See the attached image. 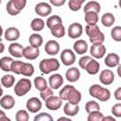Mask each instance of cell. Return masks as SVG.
Listing matches in <instances>:
<instances>
[{
  "label": "cell",
  "mask_w": 121,
  "mask_h": 121,
  "mask_svg": "<svg viewBox=\"0 0 121 121\" xmlns=\"http://www.w3.org/2000/svg\"><path fill=\"white\" fill-rule=\"evenodd\" d=\"M60 68V61L54 57H49V59H43L39 63V70L42 74H52L57 71Z\"/></svg>",
  "instance_id": "cell-1"
},
{
  "label": "cell",
  "mask_w": 121,
  "mask_h": 121,
  "mask_svg": "<svg viewBox=\"0 0 121 121\" xmlns=\"http://www.w3.org/2000/svg\"><path fill=\"white\" fill-rule=\"evenodd\" d=\"M31 88H32V82L28 78H22L14 85V92L17 96H24L31 91Z\"/></svg>",
  "instance_id": "cell-2"
},
{
  "label": "cell",
  "mask_w": 121,
  "mask_h": 121,
  "mask_svg": "<svg viewBox=\"0 0 121 121\" xmlns=\"http://www.w3.org/2000/svg\"><path fill=\"white\" fill-rule=\"evenodd\" d=\"M60 59H61V63L64 65H73L74 63H75V60H77L75 53H74V50H71V49H64L60 54Z\"/></svg>",
  "instance_id": "cell-3"
},
{
  "label": "cell",
  "mask_w": 121,
  "mask_h": 121,
  "mask_svg": "<svg viewBox=\"0 0 121 121\" xmlns=\"http://www.w3.org/2000/svg\"><path fill=\"white\" fill-rule=\"evenodd\" d=\"M67 34H68V36L71 38V39H78V38L84 34V26L79 24V22H73V24L68 26Z\"/></svg>",
  "instance_id": "cell-4"
},
{
  "label": "cell",
  "mask_w": 121,
  "mask_h": 121,
  "mask_svg": "<svg viewBox=\"0 0 121 121\" xmlns=\"http://www.w3.org/2000/svg\"><path fill=\"white\" fill-rule=\"evenodd\" d=\"M106 56V46L103 45V43H100V45H92L91 46V57L92 59H102V57H104Z\"/></svg>",
  "instance_id": "cell-5"
},
{
  "label": "cell",
  "mask_w": 121,
  "mask_h": 121,
  "mask_svg": "<svg viewBox=\"0 0 121 121\" xmlns=\"http://www.w3.org/2000/svg\"><path fill=\"white\" fill-rule=\"evenodd\" d=\"M49 88L50 89H59V88H61L63 86V84H64V78H63V75H60V74H52L50 77H49Z\"/></svg>",
  "instance_id": "cell-6"
},
{
  "label": "cell",
  "mask_w": 121,
  "mask_h": 121,
  "mask_svg": "<svg viewBox=\"0 0 121 121\" xmlns=\"http://www.w3.org/2000/svg\"><path fill=\"white\" fill-rule=\"evenodd\" d=\"M42 109V100L38 97H31L26 102V111L29 113H39V110Z\"/></svg>",
  "instance_id": "cell-7"
},
{
  "label": "cell",
  "mask_w": 121,
  "mask_h": 121,
  "mask_svg": "<svg viewBox=\"0 0 121 121\" xmlns=\"http://www.w3.org/2000/svg\"><path fill=\"white\" fill-rule=\"evenodd\" d=\"M81 97H82L81 92H79L78 89H75L74 86H71L68 95H67V97H65V102H68V103H71V104H79Z\"/></svg>",
  "instance_id": "cell-8"
},
{
  "label": "cell",
  "mask_w": 121,
  "mask_h": 121,
  "mask_svg": "<svg viewBox=\"0 0 121 121\" xmlns=\"http://www.w3.org/2000/svg\"><path fill=\"white\" fill-rule=\"evenodd\" d=\"M45 104H46V107H48L49 110L56 111V110H59L61 106H63V100H61L59 96H54V95H53V96H50L48 100L45 102Z\"/></svg>",
  "instance_id": "cell-9"
},
{
  "label": "cell",
  "mask_w": 121,
  "mask_h": 121,
  "mask_svg": "<svg viewBox=\"0 0 121 121\" xmlns=\"http://www.w3.org/2000/svg\"><path fill=\"white\" fill-rule=\"evenodd\" d=\"M35 13L39 17H48L52 13V6L48 3H38L35 6Z\"/></svg>",
  "instance_id": "cell-10"
},
{
  "label": "cell",
  "mask_w": 121,
  "mask_h": 121,
  "mask_svg": "<svg viewBox=\"0 0 121 121\" xmlns=\"http://www.w3.org/2000/svg\"><path fill=\"white\" fill-rule=\"evenodd\" d=\"M99 79H100V82L103 85H111L114 82V73L111 71V70H103V71H100V77H99Z\"/></svg>",
  "instance_id": "cell-11"
},
{
  "label": "cell",
  "mask_w": 121,
  "mask_h": 121,
  "mask_svg": "<svg viewBox=\"0 0 121 121\" xmlns=\"http://www.w3.org/2000/svg\"><path fill=\"white\" fill-rule=\"evenodd\" d=\"M20 29L18 28H15V26H10V28H7L6 31H4V38H6V40H9V42H15V40H18V38H20Z\"/></svg>",
  "instance_id": "cell-12"
},
{
  "label": "cell",
  "mask_w": 121,
  "mask_h": 121,
  "mask_svg": "<svg viewBox=\"0 0 121 121\" xmlns=\"http://www.w3.org/2000/svg\"><path fill=\"white\" fill-rule=\"evenodd\" d=\"M45 50H46L48 54H50L53 57V56H56L60 52V43L57 40H49V42H46V45H45Z\"/></svg>",
  "instance_id": "cell-13"
},
{
  "label": "cell",
  "mask_w": 121,
  "mask_h": 121,
  "mask_svg": "<svg viewBox=\"0 0 121 121\" xmlns=\"http://www.w3.org/2000/svg\"><path fill=\"white\" fill-rule=\"evenodd\" d=\"M22 56L28 60H35L39 57V48H34V46H26L24 48Z\"/></svg>",
  "instance_id": "cell-14"
},
{
  "label": "cell",
  "mask_w": 121,
  "mask_h": 121,
  "mask_svg": "<svg viewBox=\"0 0 121 121\" xmlns=\"http://www.w3.org/2000/svg\"><path fill=\"white\" fill-rule=\"evenodd\" d=\"M14 104H15V99L11 95H6V96L0 97V106H1V109L10 110L14 107Z\"/></svg>",
  "instance_id": "cell-15"
},
{
  "label": "cell",
  "mask_w": 121,
  "mask_h": 121,
  "mask_svg": "<svg viewBox=\"0 0 121 121\" xmlns=\"http://www.w3.org/2000/svg\"><path fill=\"white\" fill-rule=\"evenodd\" d=\"M104 64H106L109 68L117 67V65L120 64V57H118V54L110 53V54H107V56H104Z\"/></svg>",
  "instance_id": "cell-16"
},
{
  "label": "cell",
  "mask_w": 121,
  "mask_h": 121,
  "mask_svg": "<svg viewBox=\"0 0 121 121\" xmlns=\"http://www.w3.org/2000/svg\"><path fill=\"white\" fill-rule=\"evenodd\" d=\"M79 77H81V73H79V70H78L77 67H70V68L65 71V78H67V81H70V82H77V81L79 79Z\"/></svg>",
  "instance_id": "cell-17"
},
{
  "label": "cell",
  "mask_w": 121,
  "mask_h": 121,
  "mask_svg": "<svg viewBox=\"0 0 121 121\" xmlns=\"http://www.w3.org/2000/svg\"><path fill=\"white\" fill-rule=\"evenodd\" d=\"M85 70H86V73L91 74V75H96L99 73V70H100V64H99V61L95 60V59H91L89 63L86 64V67H85Z\"/></svg>",
  "instance_id": "cell-18"
},
{
  "label": "cell",
  "mask_w": 121,
  "mask_h": 121,
  "mask_svg": "<svg viewBox=\"0 0 121 121\" xmlns=\"http://www.w3.org/2000/svg\"><path fill=\"white\" fill-rule=\"evenodd\" d=\"M88 52V43L82 40V39H78L75 40L74 43V53H78V54H85Z\"/></svg>",
  "instance_id": "cell-19"
},
{
  "label": "cell",
  "mask_w": 121,
  "mask_h": 121,
  "mask_svg": "<svg viewBox=\"0 0 121 121\" xmlns=\"http://www.w3.org/2000/svg\"><path fill=\"white\" fill-rule=\"evenodd\" d=\"M79 111V104H71V103H65L64 104V113L67 117H73V116H77Z\"/></svg>",
  "instance_id": "cell-20"
},
{
  "label": "cell",
  "mask_w": 121,
  "mask_h": 121,
  "mask_svg": "<svg viewBox=\"0 0 121 121\" xmlns=\"http://www.w3.org/2000/svg\"><path fill=\"white\" fill-rule=\"evenodd\" d=\"M9 52L13 57L18 59V57H22V52H24V48L20 45V43H11L10 48H9Z\"/></svg>",
  "instance_id": "cell-21"
},
{
  "label": "cell",
  "mask_w": 121,
  "mask_h": 121,
  "mask_svg": "<svg viewBox=\"0 0 121 121\" xmlns=\"http://www.w3.org/2000/svg\"><path fill=\"white\" fill-rule=\"evenodd\" d=\"M100 22H102L103 26H111V25L116 22V17L111 13H104L102 15V18H100Z\"/></svg>",
  "instance_id": "cell-22"
},
{
  "label": "cell",
  "mask_w": 121,
  "mask_h": 121,
  "mask_svg": "<svg viewBox=\"0 0 121 121\" xmlns=\"http://www.w3.org/2000/svg\"><path fill=\"white\" fill-rule=\"evenodd\" d=\"M13 59L11 57H9V56H4V57H1L0 59V70H3V71H11V64H13Z\"/></svg>",
  "instance_id": "cell-23"
},
{
  "label": "cell",
  "mask_w": 121,
  "mask_h": 121,
  "mask_svg": "<svg viewBox=\"0 0 121 121\" xmlns=\"http://www.w3.org/2000/svg\"><path fill=\"white\" fill-rule=\"evenodd\" d=\"M34 85H35V88H36L39 92H42V91H45V89L49 88L48 81H46L43 77H36V78L34 79Z\"/></svg>",
  "instance_id": "cell-24"
},
{
  "label": "cell",
  "mask_w": 121,
  "mask_h": 121,
  "mask_svg": "<svg viewBox=\"0 0 121 121\" xmlns=\"http://www.w3.org/2000/svg\"><path fill=\"white\" fill-rule=\"evenodd\" d=\"M97 21H99V13H85V22L88 25H96Z\"/></svg>",
  "instance_id": "cell-25"
},
{
  "label": "cell",
  "mask_w": 121,
  "mask_h": 121,
  "mask_svg": "<svg viewBox=\"0 0 121 121\" xmlns=\"http://www.w3.org/2000/svg\"><path fill=\"white\" fill-rule=\"evenodd\" d=\"M43 45V38L39 34H32L29 36V46H34V48H40Z\"/></svg>",
  "instance_id": "cell-26"
},
{
  "label": "cell",
  "mask_w": 121,
  "mask_h": 121,
  "mask_svg": "<svg viewBox=\"0 0 121 121\" xmlns=\"http://www.w3.org/2000/svg\"><path fill=\"white\" fill-rule=\"evenodd\" d=\"M50 34L54 38H63L65 35V28H64L63 24H59V25H56V26H53V28L50 29Z\"/></svg>",
  "instance_id": "cell-27"
},
{
  "label": "cell",
  "mask_w": 121,
  "mask_h": 121,
  "mask_svg": "<svg viewBox=\"0 0 121 121\" xmlns=\"http://www.w3.org/2000/svg\"><path fill=\"white\" fill-rule=\"evenodd\" d=\"M84 11L85 13H89V11H93V13H99L100 11V4L95 1V0H91L89 3H86L84 6Z\"/></svg>",
  "instance_id": "cell-28"
},
{
  "label": "cell",
  "mask_w": 121,
  "mask_h": 121,
  "mask_svg": "<svg viewBox=\"0 0 121 121\" xmlns=\"http://www.w3.org/2000/svg\"><path fill=\"white\" fill-rule=\"evenodd\" d=\"M14 85H15V77L9 75V74H6V75L1 77V86H4V88H11Z\"/></svg>",
  "instance_id": "cell-29"
},
{
  "label": "cell",
  "mask_w": 121,
  "mask_h": 121,
  "mask_svg": "<svg viewBox=\"0 0 121 121\" xmlns=\"http://www.w3.org/2000/svg\"><path fill=\"white\" fill-rule=\"evenodd\" d=\"M31 28H32V31H35V32H40V31L45 28V21H43L42 18H34V20L31 21Z\"/></svg>",
  "instance_id": "cell-30"
},
{
  "label": "cell",
  "mask_w": 121,
  "mask_h": 121,
  "mask_svg": "<svg viewBox=\"0 0 121 121\" xmlns=\"http://www.w3.org/2000/svg\"><path fill=\"white\" fill-rule=\"evenodd\" d=\"M99 32H100V29H99L97 25H86V28H85V34L89 36V39L93 38V36H96Z\"/></svg>",
  "instance_id": "cell-31"
},
{
  "label": "cell",
  "mask_w": 121,
  "mask_h": 121,
  "mask_svg": "<svg viewBox=\"0 0 121 121\" xmlns=\"http://www.w3.org/2000/svg\"><path fill=\"white\" fill-rule=\"evenodd\" d=\"M59 24H63V22H61V17L60 15H50V17L48 18V21H46V25H48L50 29H52L53 26L59 25Z\"/></svg>",
  "instance_id": "cell-32"
},
{
  "label": "cell",
  "mask_w": 121,
  "mask_h": 121,
  "mask_svg": "<svg viewBox=\"0 0 121 121\" xmlns=\"http://www.w3.org/2000/svg\"><path fill=\"white\" fill-rule=\"evenodd\" d=\"M84 3L85 0H68V7L71 11H78V10H81Z\"/></svg>",
  "instance_id": "cell-33"
},
{
  "label": "cell",
  "mask_w": 121,
  "mask_h": 121,
  "mask_svg": "<svg viewBox=\"0 0 121 121\" xmlns=\"http://www.w3.org/2000/svg\"><path fill=\"white\" fill-rule=\"evenodd\" d=\"M34 71H35V68H34L32 64H29V63H24V64H22L21 74H22L24 77H31V75H34Z\"/></svg>",
  "instance_id": "cell-34"
},
{
  "label": "cell",
  "mask_w": 121,
  "mask_h": 121,
  "mask_svg": "<svg viewBox=\"0 0 121 121\" xmlns=\"http://www.w3.org/2000/svg\"><path fill=\"white\" fill-rule=\"evenodd\" d=\"M85 110L88 111V114L89 113H93V111H99V103H97L96 100H89L86 104H85Z\"/></svg>",
  "instance_id": "cell-35"
},
{
  "label": "cell",
  "mask_w": 121,
  "mask_h": 121,
  "mask_svg": "<svg viewBox=\"0 0 121 121\" xmlns=\"http://www.w3.org/2000/svg\"><path fill=\"white\" fill-rule=\"evenodd\" d=\"M102 89H103V86H100V85H92L91 88H89V95L92 97H95V99H97V96L100 95V92H102Z\"/></svg>",
  "instance_id": "cell-36"
},
{
  "label": "cell",
  "mask_w": 121,
  "mask_h": 121,
  "mask_svg": "<svg viewBox=\"0 0 121 121\" xmlns=\"http://www.w3.org/2000/svg\"><path fill=\"white\" fill-rule=\"evenodd\" d=\"M103 114H102V111L99 110V111H93V113H89L88 114V121H103Z\"/></svg>",
  "instance_id": "cell-37"
},
{
  "label": "cell",
  "mask_w": 121,
  "mask_h": 121,
  "mask_svg": "<svg viewBox=\"0 0 121 121\" xmlns=\"http://www.w3.org/2000/svg\"><path fill=\"white\" fill-rule=\"evenodd\" d=\"M22 61H18V60H15V61H13V64H11V73L13 74H21V70H22Z\"/></svg>",
  "instance_id": "cell-38"
},
{
  "label": "cell",
  "mask_w": 121,
  "mask_h": 121,
  "mask_svg": "<svg viewBox=\"0 0 121 121\" xmlns=\"http://www.w3.org/2000/svg\"><path fill=\"white\" fill-rule=\"evenodd\" d=\"M28 120H29V114H28L26 110H20V111H17V114H15V121H28Z\"/></svg>",
  "instance_id": "cell-39"
},
{
  "label": "cell",
  "mask_w": 121,
  "mask_h": 121,
  "mask_svg": "<svg viewBox=\"0 0 121 121\" xmlns=\"http://www.w3.org/2000/svg\"><path fill=\"white\" fill-rule=\"evenodd\" d=\"M111 39L116 42H121V26H114L111 29Z\"/></svg>",
  "instance_id": "cell-40"
},
{
  "label": "cell",
  "mask_w": 121,
  "mask_h": 121,
  "mask_svg": "<svg viewBox=\"0 0 121 121\" xmlns=\"http://www.w3.org/2000/svg\"><path fill=\"white\" fill-rule=\"evenodd\" d=\"M103 42H104V34H103L102 31L97 34L96 36L91 38V43H92V45H100V43H103Z\"/></svg>",
  "instance_id": "cell-41"
},
{
  "label": "cell",
  "mask_w": 121,
  "mask_h": 121,
  "mask_svg": "<svg viewBox=\"0 0 121 121\" xmlns=\"http://www.w3.org/2000/svg\"><path fill=\"white\" fill-rule=\"evenodd\" d=\"M34 121H53V117L48 113H39L35 116Z\"/></svg>",
  "instance_id": "cell-42"
},
{
  "label": "cell",
  "mask_w": 121,
  "mask_h": 121,
  "mask_svg": "<svg viewBox=\"0 0 121 121\" xmlns=\"http://www.w3.org/2000/svg\"><path fill=\"white\" fill-rule=\"evenodd\" d=\"M109 99H110V91L107 88H103L102 92H100V95L97 96V100H100V102H107Z\"/></svg>",
  "instance_id": "cell-43"
},
{
  "label": "cell",
  "mask_w": 121,
  "mask_h": 121,
  "mask_svg": "<svg viewBox=\"0 0 121 121\" xmlns=\"http://www.w3.org/2000/svg\"><path fill=\"white\" fill-rule=\"evenodd\" d=\"M11 1H13V4H14V7L20 13L22 11L25 9V6H26V0H11Z\"/></svg>",
  "instance_id": "cell-44"
},
{
  "label": "cell",
  "mask_w": 121,
  "mask_h": 121,
  "mask_svg": "<svg viewBox=\"0 0 121 121\" xmlns=\"http://www.w3.org/2000/svg\"><path fill=\"white\" fill-rule=\"evenodd\" d=\"M6 9H7V13L10 14V15H18L20 14V11L14 7V4H13V1L10 0L9 3H7V6H6Z\"/></svg>",
  "instance_id": "cell-45"
},
{
  "label": "cell",
  "mask_w": 121,
  "mask_h": 121,
  "mask_svg": "<svg viewBox=\"0 0 121 121\" xmlns=\"http://www.w3.org/2000/svg\"><path fill=\"white\" fill-rule=\"evenodd\" d=\"M50 96H53V89H50V88H48V89H45V91L40 92V99H43L45 102H46Z\"/></svg>",
  "instance_id": "cell-46"
},
{
  "label": "cell",
  "mask_w": 121,
  "mask_h": 121,
  "mask_svg": "<svg viewBox=\"0 0 121 121\" xmlns=\"http://www.w3.org/2000/svg\"><path fill=\"white\" fill-rule=\"evenodd\" d=\"M113 117H121V103H116L111 109Z\"/></svg>",
  "instance_id": "cell-47"
},
{
  "label": "cell",
  "mask_w": 121,
  "mask_h": 121,
  "mask_svg": "<svg viewBox=\"0 0 121 121\" xmlns=\"http://www.w3.org/2000/svg\"><path fill=\"white\" fill-rule=\"evenodd\" d=\"M91 59H92L91 56H82V57L79 59V67H81V68H85V67H86V64L89 63Z\"/></svg>",
  "instance_id": "cell-48"
},
{
  "label": "cell",
  "mask_w": 121,
  "mask_h": 121,
  "mask_svg": "<svg viewBox=\"0 0 121 121\" xmlns=\"http://www.w3.org/2000/svg\"><path fill=\"white\" fill-rule=\"evenodd\" d=\"M67 0H50V6H56V7H60L63 4H65Z\"/></svg>",
  "instance_id": "cell-49"
},
{
  "label": "cell",
  "mask_w": 121,
  "mask_h": 121,
  "mask_svg": "<svg viewBox=\"0 0 121 121\" xmlns=\"http://www.w3.org/2000/svg\"><path fill=\"white\" fill-rule=\"evenodd\" d=\"M114 97H116L118 102H121V86L116 89V92H114Z\"/></svg>",
  "instance_id": "cell-50"
},
{
  "label": "cell",
  "mask_w": 121,
  "mask_h": 121,
  "mask_svg": "<svg viewBox=\"0 0 121 121\" xmlns=\"http://www.w3.org/2000/svg\"><path fill=\"white\" fill-rule=\"evenodd\" d=\"M103 121H117V120H116V117H113V116H104V117H103Z\"/></svg>",
  "instance_id": "cell-51"
},
{
  "label": "cell",
  "mask_w": 121,
  "mask_h": 121,
  "mask_svg": "<svg viewBox=\"0 0 121 121\" xmlns=\"http://www.w3.org/2000/svg\"><path fill=\"white\" fill-rule=\"evenodd\" d=\"M57 121H73V120H71L70 117H60Z\"/></svg>",
  "instance_id": "cell-52"
},
{
  "label": "cell",
  "mask_w": 121,
  "mask_h": 121,
  "mask_svg": "<svg viewBox=\"0 0 121 121\" xmlns=\"http://www.w3.org/2000/svg\"><path fill=\"white\" fill-rule=\"evenodd\" d=\"M117 74H118V77L121 78V64H118V65H117Z\"/></svg>",
  "instance_id": "cell-53"
},
{
  "label": "cell",
  "mask_w": 121,
  "mask_h": 121,
  "mask_svg": "<svg viewBox=\"0 0 121 121\" xmlns=\"http://www.w3.org/2000/svg\"><path fill=\"white\" fill-rule=\"evenodd\" d=\"M4 52V43H1V40H0V54Z\"/></svg>",
  "instance_id": "cell-54"
},
{
  "label": "cell",
  "mask_w": 121,
  "mask_h": 121,
  "mask_svg": "<svg viewBox=\"0 0 121 121\" xmlns=\"http://www.w3.org/2000/svg\"><path fill=\"white\" fill-rule=\"evenodd\" d=\"M0 121H11V120H10L7 116H4V117H1V118H0Z\"/></svg>",
  "instance_id": "cell-55"
},
{
  "label": "cell",
  "mask_w": 121,
  "mask_h": 121,
  "mask_svg": "<svg viewBox=\"0 0 121 121\" xmlns=\"http://www.w3.org/2000/svg\"><path fill=\"white\" fill-rule=\"evenodd\" d=\"M4 116H6V113H4V110H0V118H1V117H4Z\"/></svg>",
  "instance_id": "cell-56"
},
{
  "label": "cell",
  "mask_w": 121,
  "mask_h": 121,
  "mask_svg": "<svg viewBox=\"0 0 121 121\" xmlns=\"http://www.w3.org/2000/svg\"><path fill=\"white\" fill-rule=\"evenodd\" d=\"M3 34H4V31H3V28H1V25H0V39L3 36Z\"/></svg>",
  "instance_id": "cell-57"
},
{
  "label": "cell",
  "mask_w": 121,
  "mask_h": 121,
  "mask_svg": "<svg viewBox=\"0 0 121 121\" xmlns=\"http://www.w3.org/2000/svg\"><path fill=\"white\" fill-rule=\"evenodd\" d=\"M3 96V88H1V86H0V97Z\"/></svg>",
  "instance_id": "cell-58"
},
{
  "label": "cell",
  "mask_w": 121,
  "mask_h": 121,
  "mask_svg": "<svg viewBox=\"0 0 121 121\" xmlns=\"http://www.w3.org/2000/svg\"><path fill=\"white\" fill-rule=\"evenodd\" d=\"M118 6L121 7V0H118Z\"/></svg>",
  "instance_id": "cell-59"
}]
</instances>
